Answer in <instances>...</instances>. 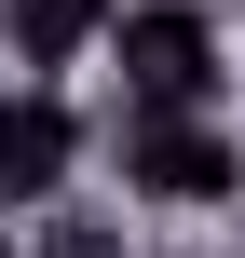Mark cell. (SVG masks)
Segmentation results:
<instances>
[{"mask_svg":"<svg viewBox=\"0 0 245 258\" xmlns=\"http://www.w3.org/2000/svg\"><path fill=\"white\" fill-rule=\"evenodd\" d=\"M109 177L150 218H218V204H245V136H232V109H123Z\"/></svg>","mask_w":245,"mask_h":258,"instance_id":"cell-1","label":"cell"},{"mask_svg":"<svg viewBox=\"0 0 245 258\" xmlns=\"http://www.w3.org/2000/svg\"><path fill=\"white\" fill-rule=\"evenodd\" d=\"M95 68L123 109H232V14L218 0H123Z\"/></svg>","mask_w":245,"mask_h":258,"instance_id":"cell-2","label":"cell"},{"mask_svg":"<svg viewBox=\"0 0 245 258\" xmlns=\"http://www.w3.org/2000/svg\"><path fill=\"white\" fill-rule=\"evenodd\" d=\"M95 177V122L68 82H0V231H41L55 204H82Z\"/></svg>","mask_w":245,"mask_h":258,"instance_id":"cell-3","label":"cell"},{"mask_svg":"<svg viewBox=\"0 0 245 258\" xmlns=\"http://www.w3.org/2000/svg\"><path fill=\"white\" fill-rule=\"evenodd\" d=\"M109 27H123V0H0V68L14 82H68V68L109 54Z\"/></svg>","mask_w":245,"mask_h":258,"instance_id":"cell-4","label":"cell"},{"mask_svg":"<svg viewBox=\"0 0 245 258\" xmlns=\"http://www.w3.org/2000/svg\"><path fill=\"white\" fill-rule=\"evenodd\" d=\"M27 258H136V245H123V218H109V204H55V218L27 231Z\"/></svg>","mask_w":245,"mask_h":258,"instance_id":"cell-5","label":"cell"},{"mask_svg":"<svg viewBox=\"0 0 245 258\" xmlns=\"http://www.w3.org/2000/svg\"><path fill=\"white\" fill-rule=\"evenodd\" d=\"M232 258H245V245H232Z\"/></svg>","mask_w":245,"mask_h":258,"instance_id":"cell-6","label":"cell"}]
</instances>
